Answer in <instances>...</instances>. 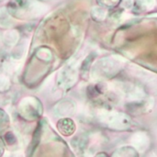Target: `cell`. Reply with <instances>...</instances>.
Wrapping results in <instances>:
<instances>
[{
  "instance_id": "cell-1",
  "label": "cell",
  "mask_w": 157,
  "mask_h": 157,
  "mask_svg": "<svg viewBox=\"0 0 157 157\" xmlns=\"http://www.w3.org/2000/svg\"><path fill=\"white\" fill-rule=\"evenodd\" d=\"M72 67H65V69L62 70L59 75V83L61 86L67 87L70 86L76 78L75 73L74 72V69H71Z\"/></svg>"
},
{
  "instance_id": "cell-2",
  "label": "cell",
  "mask_w": 157,
  "mask_h": 157,
  "mask_svg": "<svg viewBox=\"0 0 157 157\" xmlns=\"http://www.w3.org/2000/svg\"><path fill=\"white\" fill-rule=\"evenodd\" d=\"M18 39H19V34L15 29H10L6 31L3 36L4 42L6 45H10V46H14L17 42Z\"/></svg>"
},
{
  "instance_id": "cell-3",
  "label": "cell",
  "mask_w": 157,
  "mask_h": 157,
  "mask_svg": "<svg viewBox=\"0 0 157 157\" xmlns=\"http://www.w3.org/2000/svg\"><path fill=\"white\" fill-rule=\"evenodd\" d=\"M13 25V20L10 17L7 10L5 7L0 8V27L9 28Z\"/></svg>"
},
{
  "instance_id": "cell-4",
  "label": "cell",
  "mask_w": 157,
  "mask_h": 157,
  "mask_svg": "<svg viewBox=\"0 0 157 157\" xmlns=\"http://www.w3.org/2000/svg\"><path fill=\"white\" fill-rule=\"evenodd\" d=\"M9 86V79L4 75H0V89H6Z\"/></svg>"
}]
</instances>
